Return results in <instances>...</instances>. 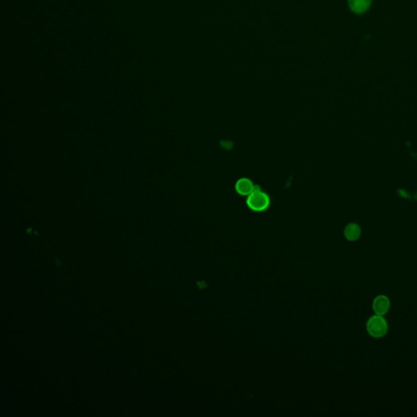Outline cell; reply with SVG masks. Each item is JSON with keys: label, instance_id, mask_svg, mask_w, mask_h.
Instances as JSON below:
<instances>
[{"label": "cell", "instance_id": "6da1fadb", "mask_svg": "<svg viewBox=\"0 0 417 417\" xmlns=\"http://www.w3.org/2000/svg\"><path fill=\"white\" fill-rule=\"evenodd\" d=\"M366 329L373 338H381L388 332V323L384 316L375 314L367 321Z\"/></svg>", "mask_w": 417, "mask_h": 417}, {"label": "cell", "instance_id": "7a4b0ae2", "mask_svg": "<svg viewBox=\"0 0 417 417\" xmlns=\"http://www.w3.org/2000/svg\"><path fill=\"white\" fill-rule=\"evenodd\" d=\"M271 200L267 193L261 190L258 185H256L255 190L248 196L246 204L250 209L255 212H263L269 207Z\"/></svg>", "mask_w": 417, "mask_h": 417}, {"label": "cell", "instance_id": "3957f363", "mask_svg": "<svg viewBox=\"0 0 417 417\" xmlns=\"http://www.w3.org/2000/svg\"><path fill=\"white\" fill-rule=\"evenodd\" d=\"M391 307V302L386 295H377L372 302V310L375 314L384 316L388 313Z\"/></svg>", "mask_w": 417, "mask_h": 417}, {"label": "cell", "instance_id": "277c9868", "mask_svg": "<svg viewBox=\"0 0 417 417\" xmlns=\"http://www.w3.org/2000/svg\"><path fill=\"white\" fill-rule=\"evenodd\" d=\"M236 193L241 196H249L256 189V185L254 183L247 178H241L236 183L235 185Z\"/></svg>", "mask_w": 417, "mask_h": 417}, {"label": "cell", "instance_id": "5b68a950", "mask_svg": "<svg viewBox=\"0 0 417 417\" xmlns=\"http://www.w3.org/2000/svg\"><path fill=\"white\" fill-rule=\"evenodd\" d=\"M349 7L355 13L365 12L370 7L372 0H348Z\"/></svg>", "mask_w": 417, "mask_h": 417}, {"label": "cell", "instance_id": "8992f818", "mask_svg": "<svg viewBox=\"0 0 417 417\" xmlns=\"http://www.w3.org/2000/svg\"><path fill=\"white\" fill-rule=\"evenodd\" d=\"M361 228L356 223L348 224L344 230L345 237L350 241H355V240H359V237L361 236Z\"/></svg>", "mask_w": 417, "mask_h": 417}, {"label": "cell", "instance_id": "52a82bcc", "mask_svg": "<svg viewBox=\"0 0 417 417\" xmlns=\"http://www.w3.org/2000/svg\"><path fill=\"white\" fill-rule=\"evenodd\" d=\"M56 266H57V267H61V260H60V259H57V258H56Z\"/></svg>", "mask_w": 417, "mask_h": 417}]
</instances>
